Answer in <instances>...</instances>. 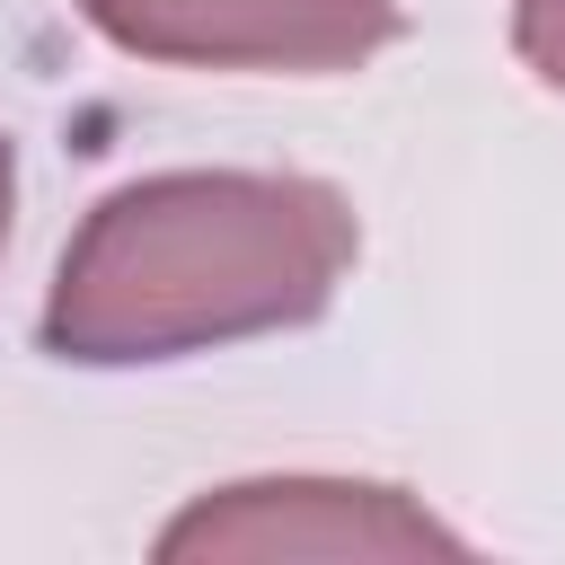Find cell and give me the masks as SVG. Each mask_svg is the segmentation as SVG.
I'll list each match as a JSON object with an SVG mask.
<instances>
[{
	"label": "cell",
	"instance_id": "6da1fadb",
	"mask_svg": "<svg viewBox=\"0 0 565 565\" xmlns=\"http://www.w3.org/2000/svg\"><path fill=\"white\" fill-rule=\"evenodd\" d=\"M353 203L300 168H168L88 203L44 291V353L79 371L185 362L335 309Z\"/></svg>",
	"mask_w": 565,
	"mask_h": 565
},
{
	"label": "cell",
	"instance_id": "7a4b0ae2",
	"mask_svg": "<svg viewBox=\"0 0 565 565\" xmlns=\"http://www.w3.org/2000/svg\"><path fill=\"white\" fill-rule=\"evenodd\" d=\"M79 18L141 62L177 71H291L335 79L406 35L397 0H79Z\"/></svg>",
	"mask_w": 565,
	"mask_h": 565
},
{
	"label": "cell",
	"instance_id": "3957f363",
	"mask_svg": "<svg viewBox=\"0 0 565 565\" xmlns=\"http://www.w3.org/2000/svg\"><path fill=\"white\" fill-rule=\"evenodd\" d=\"M168 565L194 556H468V539L406 486L371 477H247L194 494L159 530Z\"/></svg>",
	"mask_w": 565,
	"mask_h": 565
},
{
	"label": "cell",
	"instance_id": "277c9868",
	"mask_svg": "<svg viewBox=\"0 0 565 565\" xmlns=\"http://www.w3.org/2000/svg\"><path fill=\"white\" fill-rule=\"evenodd\" d=\"M512 53L539 71V88L565 97V0H512Z\"/></svg>",
	"mask_w": 565,
	"mask_h": 565
},
{
	"label": "cell",
	"instance_id": "5b68a950",
	"mask_svg": "<svg viewBox=\"0 0 565 565\" xmlns=\"http://www.w3.org/2000/svg\"><path fill=\"white\" fill-rule=\"evenodd\" d=\"M9 203H18V150L0 141V247H9Z\"/></svg>",
	"mask_w": 565,
	"mask_h": 565
}]
</instances>
